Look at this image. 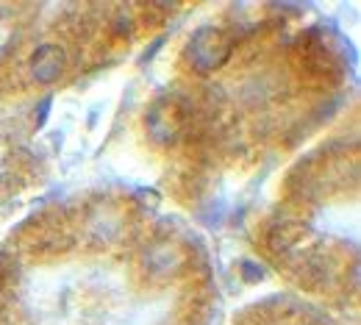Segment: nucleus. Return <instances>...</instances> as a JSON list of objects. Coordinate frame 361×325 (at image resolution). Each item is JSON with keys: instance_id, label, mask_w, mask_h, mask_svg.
Segmentation results:
<instances>
[{"instance_id": "obj_1", "label": "nucleus", "mask_w": 361, "mask_h": 325, "mask_svg": "<svg viewBox=\"0 0 361 325\" xmlns=\"http://www.w3.org/2000/svg\"><path fill=\"white\" fill-rule=\"evenodd\" d=\"M231 50H233V39L228 37L226 31H220V28H200L189 39V45H186V59H189V64L195 70L212 73V70L226 64Z\"/></svg>"}, {"instance_id": "obj_2", "label": "nucleus", "mask_w": 361, "mask_h": 325, "mask_svg": "<svg viewBox=\"0 0 361 325\" xmlns=\"http://www.w3.org/2000/svg\"><path fill=\"white\" fill-rule=\"evenodd\" d=\"M183 125H186V109L173 97H164V100L153 103V109L147 111V131L161 145H170V142L178 140Z\"/></svg>"}, {"instance_id": "obj_3", "label": "nucleus", "mask_w": 361, "mask_h": 325, "mask_svg": "<svg viewBox=\"0 0 361 325\" xmlns=\"http://www.w3.org/2000/svg\"><path fill=\"white\" fill-rule=\"evenodd\" d=\"M64 70V53L59 45H42L37 47L34 59H31V73L37 81H56Z\"/></svg>"}, {"instance_id": "obj_4", "label": "nucleus", "mask_w": 361, "mask_h": 325, "mask_svg": "<svg viewBox=\"0 0 361 325\" xmlns=\"http://www.w3.org/2000/svg\"><path fill=\"white\" fill-rule=\"evenodd\" d=\"M47 109H50V97H45V100H42V109H39V117H37V125H42V123H45Z\"/></svg>"}]
</instances>
